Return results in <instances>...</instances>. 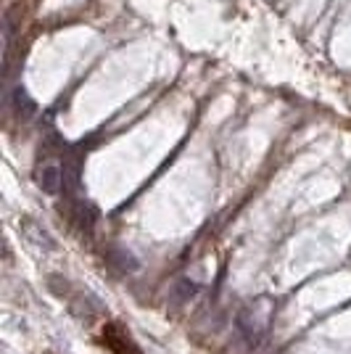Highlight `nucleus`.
I'll list each match as a JSON object with an SVG mask.
<instances>
[{
	"label": "nucleus",
	"instance_id": "1",
	"mask_svg": "<svg viewBox=\"0 0 351 354\" xmlns=\"http://www.w3.org/2000/svg\"><path fill=\"white\" fill-rule=\"evenodd\" d=\"M37 185H40L43 193H48V196H56V193L61 191V185H64V169L53 162L43 164V167L37 169Z\"/></svg>",
	"mask_w": 351,
	"mask_h": 354
},
{
	"label": "nucleus",
	"instance_id": "2",
	"mask_svg": "<svg viewBox=\"0 0 351 354\" xmlns=\"http://www.w3.org/2000/svg\"><path fill=\"white\" fill-rule=\"evenodd\" d=\"M238 330H240V336L246 339L249 346H259L262 344V336H264L262 325L256 323L254 315H249V312H240L238 315Z\"/></svg>",
	"mask_w": 351,
	"mask_h": 354
},
{
	"label": "nucleus",
	"instance_id": "3",
	"mask_svg": "<svg viewBox=\"0 0 351 354\" xmlns=\"http://www.w3.org/2000/svg\"><path fill=\"white\" fill-rule=\"evenodd\" d=\"M196 294H198V283L191 281V278H180L169 288V301L172 304H188Z\"/></svg>",
	"mask_w": 351,
	"mask_h": 354
},
{
	"label": "nucleus",
	"instance_id": "4",
	"mask_svg": "<svg viewBox=\"0 0 351 354\" xmlns=\"http://www.w3.org/2000/svg\"><path fill=\"white\" fill-rule=\"evenodd\" d=\"M6 104L14 106L16 117L19 119H30L35 114V104H32V98L24 93V88H16L8 98H6Z\"/></svg>",
	"mask_w": 351,
	"mask_h": 354
},
{
	"label": "nucleus",
	"instance_id": "5",
	"mask_svg": "<svg viewBox=\"0 0 351 354\" xmlns=\"http://www.w3.org/2000/svg\"><path fill=\"white\" fill-rule=\"evenodd\" d=\"M24 236L30 238L35 246H40V249H48V251H53L56 249V243H53V238L45 233L43 227L37 225V222H32V220H27L24 222Z\"/></svg>",
	"mask_w": 351,
	"mask_h": 354
},
{
	"label": "nucleus",
	"instance_id": "6",
	"mask_svg": "<svg viewBox=\"0 0 351 354\" xmlns=\"http://www.w3.org/2000/svg\"><path fill=\"white\" fill-rule=\"evenodd\" d=\"M64 188L69 193L79 191V164L74 162V159L64 164Z\"/></svg>",
	"mask_w": 351,
	"mask_h": 354
}]
</instances>
